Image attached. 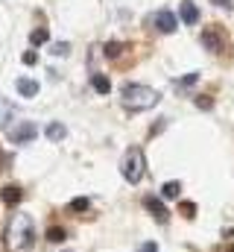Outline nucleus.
<instances>
[{
    "label": "nucleus",
    "instance_id": "nucleus-18",
    "mask_svg": "<svg viewBox=\"0 0 234 252\" xmlns=\"http://www.w3.org/2000/svg\"><path fill=\"white\" fill-rule=\"evenodd\" d=\"M196 79H199V73H187V76H184V79H178V85H181V88H184V85H193V82H196Z\"/></svg>",
    "mask_w": 234,
    "mask_h": 252
},
{
    "label": "nucleus",
    "instance_id": "nucleus-2",
    "mask_svg": "<svg viewBox=\"0 0 234 252\" xmlns=\"http://www.w3.org/2000/svg\"><path fill=\"white\" fill-rule=\"evenodd\" d=\"M9 250L12 252H29L35 244V226H32V217L29 214H18L9 226Z\"/></svg>",
    "mask_w": 234,
    "mask_h": 252
},
{
    "label": "nucleus",
    "instance_id": "nucleus-11",
    "mask_svg": "<svg viewBox=\"0 0 234 252\" xmlns=\"http://www.w3.org/2000/svg\"><path fill=\"white\" fill-rule=\"evenodd\" d=\"M0 196H3V202H9V205H15V202H21V188H15V185H9V188L0 190Z\"/></svg>",
    "mask_w": 234,
    "mask_h": 252
},
{
    "label": "nucleus",
    "instance_id": "nucleus-14",
    "mask_svg": "<svg viewBox=\"0 0 234 252\" xmlns=\"http://www.w3.org/2000/svg\"><path fill=\"white\" fill-rule=\"evenodd\" d=\"M47 38H50L47 27H38V30H32V32H29V41H32V44H44Z\"/></svg>",
    "mask_w": 234,
    "mask_h": 252
},
{
    "label": "nucleus",
    "instance_id": "nucleus-13",
    "mask_svg": "<svg viewBox=\"0 0 234 252\" xmlns=\"http://www.w3.org/2000/svg\"><path fill=\"white\" fill-rule=\"evenodd\" d=\"M178 193H181V185L178 182H164V188H161V196L164 199H176Z\"/></svg>",
    "mask_w": 234,
    "mask_h": 252
},
{
    "label": "nucleus",
    "instance_id": "nucleus-19",
    "mask_svg": "<svg viewBox=\"0 0 234 252\" xmlns=\"http://www.w3.org/2000/svg\"><path fill=\"white\" fill-rule=\"evenodd\" d=\"M35 62H38L35 50H27V53H24V64H35Z\"/></svg>",
    "mask_w": 234,
    "mask_h": 252
},
{
    "label": "nucleus",
    "instance_id": "nucleus-7",
    "mask_svg": "<svg viewBox=\"0 0 234 252\" xmlns=\"http://www.w3.org/2000/svg\"><path fill=\"white\" fill-rule=\"evenodd\" d=\"M144 205L152 211V217H155L158 223H164V220H167V208H164V202H161L158 196H146V199H144Z\"/></svg>",
    "mask_w": 234,
    "mask_h": 252
},
{
    "label": "nucleus",
    "instance_id": "nucleus-10",
    "mask_svg": "<svg viewBox=\"0 0 234 252\" xmlns=\"http://www.w3.org/2000/svg\"><path fill=\"white\" fill-rule=\"evenodd\" d=\"M44 135H47V138H50V141H64V138H67V126L64 124H47L44 126Z\"/></svg>",
    "mask_w": 234,
    "mask_h": 252
},
{
    "label": "nucleus",
    "instance_id": "nucleus-22",
    "mask_svg": "<svg viewBox=\"0 0 234 252\" xmlns=\"http://www.w3.org/2000/svg\"><path fill=\"white\" fill-rule=\"evenodd\" d=\"M70 208H76V211H85L88 208V199H73V205Z\"/></svg>",
    "mask_w": 234,
    "mask_h": 252
},
{
    "label": "nucleus",
    "instance_id": "nucleus-9",
    "mask_svg": "<svg viewBox=\"0 0 234 252\" xmlns=\"http://www.w3.org/2000/svg\"><path fill=\"white\" fill-rule=\"evenodd\" d=\"M15 88H18L21 97H35V94H38V82L29 79V76H21V79L15 82Z\"/></svg>",
    "mask_w": 234,
    "mask_h": 252
},
{
    "label": "nucleus",
    "instance_id": "nucleus-1",
    "mask_svg": "<svg viewBox=\"0 0 234 252\" xmlns=\"http://www.w3.org/2000/svg\"><path fill=\"white\" fill-rule=\"evenodd\" d=\"M158 91L155 88H149V85H126L123 91H120V103H123V109H129V112H146V109H152V106H158Z\"/></svg>",
    "mask_w": 234,
    "mask_h": 252
},
{
    "label": "nucleus",
    "instance_id": "nucleus-4",
    "mask_svg": "<svg viewBox=\"0 0 234 252\" xmlns=\"http://www.w3.org/2000/svg\"><path fill=\"white\" fill-rule=\"evenodd\" d=\"M202 44H205V50H211V53H223V50H229V35H226L220 27H208V30L202 32Z\"/></svg>",
    "mask_w": 234,
    "mask_h": 252
},
{
    "label": "nucleus",
    "instance_id": "nucleus-12",
    "mask_svg": "<svg viewBox=\"0 0 234 252\" xmlns=\"http://www.w3.org/2000/svg\"><path fill=\"white\" fill-rule=\"evenodd\" d=\"M91 85H94L100 94H109V91H112V82H109L103 73H94V76H91Z\"/></svg>",
    "mask_w": 234,
    "mask_h": 252
},
{
    "label": "nucleus",
    "instance_id": "nucleus-15",
    "mask_svg": "<svg viewBox=\"0 0 234 252\" xmlns=\"http://www.w3.org/2000/svg\"><path fill=\"white\" fill-rule=\"evenodd\" d=\"M120 53H123V44H120V41H109V44H106V56H109V59H117Z\"/></svg>",
    "mask_w": 234,
    "mask_h": 252
},
{
    "label": "nucleus",
    "instance_id": "nucleus-20",
    "mask_svg": "<svg viewBox=\"0 0 234 252\" xmlns=\"http://www.w3.org/2000/svg\"><path fill=\"white\" fill-rule=\"evenodd\" d=\"M53 53H56V56H64V53H67V44H64V41L53 44Z\"/></svg>",
    "mask_w": 234,
    "mask_h": 252
},
{
    "label": "nucleus",
    "instance_id": "nucleus-6",
    "mask_svg": "<svg viewBox=\"0 0 234 252\" xmlns=\"http://www.w3.org/2000/svg\"><path fill=\"white\" fill-rule=\"evenodd\" d=\"M152 24H155V30L158 32H176V15L170 12V9H158L155 15H152Z\"/></svg>",
    "mask_w": 234,
    "mask_h": 252
},
{
    "label": "nucleus",
    "instance_id": "nucleus-8",
    "mask_svg": "<svg viewBox=\"0 0 234 252\" xmlns=\"http://www.w3.org/2000/svg\"><path fill=\"white\" fill-rule=\"evenodd\" d=\"M178 15H181V21H184V24H196V21H199V9H196V3H193V0H181Z\"/></svg>",
    "mask_w": 234,
    "mask_h": 252
},
{
    "label": "nucleus",
    "instance_id": "nucleus-24",
    "mask_svg": "<svg viewBox=\"0 0 234 252\" xmlns=\"http://www.w3.org/2000/svg\"><path fill=\"white\" fill-rule=\"evenodd\" d=\"M211 3H214V6H223V9H229V6H234L232 0H211Z\"/></svg>",
    "mask_w": 234,
    "mask_h": 252
},
{
    "label": "nucleus",
    "instance_id": "nucleus-3",
    "mask_svg": "<svg viewBox=\"0 0 234 252\" xmlns=\"http://www.w3.org/2000/svg\"><path fill=\"white\" fill-rule=\"evenodd\" d=\"M120 173H123V179H126L129 185H138V182L144 179V173H146V158H144L141 147H129V150H126L123 164H120Z\"/></svg>",
    "mask_w": 234,
    "mask_h": 252
},
{
    "label": "nucleus",
    "instance_id": "nucleus-5",
    "mask_svg": "<svg viewBox=\"0 0 234 252\" xmlns=\"http://www.w3.org/2000/svg\"><path fill=\"white\" fill-rule=\"evenodd\" d=\"M35 132H38V129H35V124L21 121L18 126H12V129H9V141H12V144H29V141L35 138Z\"/></svg>",
    "mask_w": 234,
    "mask_h": 252
},
{
    "label": "nucleus",
    "instance_id": "nucleus-17",
    "mask_svg": "<svg viewBox=\"0 0 234 252\" xmlns=\"http://www.w3.org/2000/svg\"><path fill=\"white\" fill-rule=\"evenodd\" d=\"M47 238H50V241H64V229H58V226H53V229L47 232Z\"/></svg>",
    "mask_w": 234,
    "mask_h": 252
},
{
    "label": "nucleus",
    "instance_id": "nucleus-16",
    "mask_svg": "<svg viewBox=\"0 0 234 252\" xmlns=\"http://www.w3.org/2000/svg\"><path fill=\"white\" fill-rule=\"evenodd\" d=\"M178 211H181L184 217H193V214H196V205H193V202H181V205H178Z\"/></svg>",
    "mask_w": 234,
    "mask_h": 252
},
{
    "label": "nucleus",
    "instance_id": "nucleus-23",
    "mask_svg": "<svg viewBox=\"0 0 234 252\" xmlns=\"http://www.w3.org/2000/svg\"><path fill=\"white\" fill-rule=\"evenodd\" d=\"M138 252H158V247H155L152 241H146V244H141V250Z\"/></svg>",
    "mask_w": 234,
    "mask_h": 252
},
{
    "label": "nucleus",
    "instance_id": "nucleus-21",
    "mask_svg": "<svg viewBox=\"0 0 234 252\" xmlns=\"http://www.w3.org/2000/svg\"><path fill=\"white\" fill-rule=\"evenodd\" d=\"M196 106H199V109H211V106H214V100H208V97H199V100H196Z\"/></svg>",
    "mask_w": 234,
    "mask_h": 252
}]
</instances>
